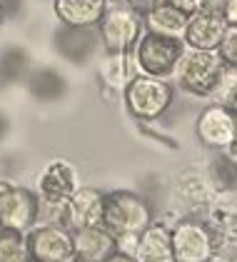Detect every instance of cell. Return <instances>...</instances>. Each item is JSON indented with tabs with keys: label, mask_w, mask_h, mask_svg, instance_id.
Listing matches in <instances>:
<instances>
[{
	"label": "cell",
	"mask_w": 237,
	"mask_h": 262,
	"mask_svg": "<svg viewBox=\"0 0 237 262\" xmlns=\"http://www.w3.org/2000/svg\"><path fill=\"white\" fill-rule=\"evenodd\" d=\"M230 68L222 62L218 50H190L180 55L173 80H178L182 90L198 98H220L225 82L230 80Z\"/></svg>",
	"instance_id": "1"
},
{
	"label": "cell",
	"mask_w": 237,
	"mask_h": 262,
	"mask_svg": "<svg viewBox=\"0 0 237 262\" xmlns=\"http://www.w3.org/2000/svg\"><path fill=\"white\" fill-rule=\"evenodd\" d=\"M185 53V42L178 38H165L158 33L142 30L130 50V65L138 75H150L160 80H173L180 55Z\"/></svg>",
	"instance_id": "2"
},
{
	"label": "cell",
	"mask_w": 237,
	"mask_h": 262,
	"mask_svg": "<svg viewBox=\"0 0 237 262\" xmlns=\"http://www.w3.org/2000/svg\"><path fill=\"white\" fill-rule=\"evenodd\" d=\"M153 222V207L142 195L133 190H113L105 192V212L102 227L118 237H138Z\"/></svg>",
	"instance_id": "3"
},
{
	"label": "cell",
	"mask_w": 237,
	"mask_h": 262,
	"mask_svg": "<svg viewBox=\"0 0 237 262\" xmlns=\"http://www.w3.org/2000/svg\"><path fill=\"white\" fill-rule=\"evenodd\" d=\"M122 100L127 113L142 122L160 120L173 105V85L150 75H133L122 88Z\"/></svg>",
	"instance_id": "4"
},
{
	"label": "cell",
	"mask_w": 237,
	"mask_h": 262,
	"mask_svg": "<svg viewBox=\"0 0 237 262\" xmlns=\"http://www.w3.org/2000/svg\"><path fill=\"white\" fill-rule=\"evenodd\" d=\"M175 262H215L220 250L218 232L210 222L182 217L170 227Z\"/></svg>",
	"instance_id": "5"
},
{
	"label": "cell",
	"mask_w": 237,
	"mask_h": 262,
	"mask_svg": "<svg viewBox=\"0 0 237 262\" xmlns=\"http://www.w3.org/2000/svg\"><path fill=\"white\" fill-rule=\"evenodd\" d=\"M98 30L105 53L130 55L133 45L142 33V15L130 5H107L102 20L98 23Z\"/></svg>",
	"instance_id": "6"
},
{
	"label": "cell",
	"mask_w": 237,
	"mask_h": 262,
	"mask_svg": "<svg viewBox=\"0 0 237 262\" xmlns=\"http://www.w3.org/2000/svg\"><path fill=\"white\" fill-rule=\"evenodd\" d=\"M38 212L40 200L35 190L10 182L0 192V227L18 230L23 235H28L38 225Z\"/></svg>",
	"instance_id": "7"
},
{
	"label": "cell",
	"mask_w": 237,
	"mask_h": 262,
	"mask_svg": "<svg viewBox=\"0 0 237 262\" xmlns=\"http://www.w3.org/2000/svg\"><path fill=\"white\" fill-rule=\"evenodd\" d=\"M195 133H198V140L205 147L218 150V152L232 150L237 142L235 120H232L230 110L225 107V102H210L200 113L198 122H195Z\"/></svg>",
	"instance_id": "8"
},
{
	"label": "cell",
	"mask_w": 237,
	"mask_h": 262,
	"mask_svg": "<svg viewBox=\"0 0 237 262\" xmlns=\"http://www.w3.org/2000/svg\"><path fill=\"white\" fill-rule=\"evenodd\" d=\"M25 237L33 262H65L73 257V232L65 225H35Z\"/></svg>",
	"instance_id": "9"
},
{
	"label": "cell",
	"mask_w": 237,
	"mask_h": 262,
	"mask_svg": "<svg viewBox=\"0 0 237 262\" xmlns=\"http://www.w3.org/2000/svg\"><path fill=\"white\" fill-rule=\"evenodd\" d=\"M102 212H105V192L93 185H80L62 205V225L70 232L80 227L102 225Z\"/></svg>",
	"instance_id": "10"
},
{
	"label": "cell",
	"mask_w": 237,
	"mask_h": 262,
	"mask_svg": "<svg viewBox=\"0 0 237 262\" xmlns=\"http://www.w3.org/2000/svg\"><path fill=\"white\" fill-rule=\"evenodd\" d=\"M80 187L78 170L68 160H50L38 175V195L45 205H65L68 198Z\"/></svg>",
	"instance_id": "11"
},
{
	"label": "cell",
	"mask_w": 237,
	"mask_h": 262,
	"mask_svg": "<svg viewBox=\"0 0 237 262\" xmlns=\"http://www.w3.org/2000/svg\"><path fill=\"white\" fill-rule=\"evenodd\" d=\"M225 28H227V23L222 18L198 10V13H192L187 18V28H185L182 42L190 50H218Z\"/></svg>",
	"instance_id": "12"
},
{
	"label": "cell",
	"mask_w": 237,
	"mask_h": 262,
	"mask_svg": "<svg viewBox=\"0 0 237 262\" xmlns=\"http://www.w3.org/2000/svg\"><path fill=\"white\" fill-rule=\"evenodd\" d=\"M115 250H118V242L102 225L73 230V255L75 257H82L88 262H105Z\"/></svg>",
	"instance_id": "13"
},
{
	"label": "cell",
	"mask_w": 237,
	"mask_h": 262,
	"mask_svg": "<svg viewBox=\"0 0 237 262\" xmlns=\"http://www.w3.org/2000/svg\"><path fill=\"white\" fill-rule=\"evenodd\" d=\"M133 257L138 262H175L173 255V237L165 222H150L138 237Z\"/></svg>",
	"instance_id": "14"
},
{
	"label": "cell",
	"mask_w": 237,
	"mask_h": 262,
	"mask_svg": "<svg viewBox=\"0 0 237 262\" xmlns=\"http://www.w3.org/2000/svg\"><path fill=\"white\" fill-rule=\"evenodd\" d=\"M53 10L65 28H98L107 0H53Z\"/></svg>",
	"instance_id": "15"
},
{
	"label": "cell",
	"mask_w": 237,
	"mask_h": 262,
	"mask_svg": "<svg viewBox=\"0 0 237 262\" xmlns=\"http://www.w3.org/2000/svg\"><path fill=\"white\" fill-rule=\"evenodd\" d=\"M187 18L180 8H175L173 3H160L153 10H147L142 15V30H150V33H158L165 38H178L182 40L185 35V28H187Z\"/></svg>",
	"instance_id": "16"
},
{
	"label": "cell",
	"mask_w": 237,
	"mask_h": 262,
	"mask_svg": "<svg viewBox=\"0 0 237 262\" xmlns=\"http://www.w3.org/2000/svg\"><path fill=\"white\" fill-rule=\"evenodd\" d=\"M0 262H33L28 250V237L23 232L0 227Z\"/></svg>",
	"instance_id": "17"
},
{
	"label": "cell",
	"mask_w": 237,
	"mask_h": 262,
	"mask_svg": "<svg viewBox=\"0 0 237 262\" xmlns=\"http://www.w3.org/2000/svg\"><path fill=\"white\" fill-rule=\"evenodd\" d=\"M125 58L127 55H118V53H107V58L100 65V75L102 80L113 88H125V82L130 80L127 78V65H125Z\"/></svg>",
	"instance_id": "18"
},
{
	"label": "cell",
	"mask_w": 237,
	"mask_h": 262,
	"mask_svg": "<svg viewBox=\"0 0 237 262\" xmlns=\"http://www.w3.org/2000/svg\"><path fill=\"white\" fill-rule=\"evenodd\" d=\"M178 187H180V192H182V198L187 202H195V205L207 202V182H205V178L185 175V178H180Z\"/></svg>",
	"instance_id": "19"
},
{
	"label": "cell",
	"mask_w": 237,
	"mask_h": 262,
	"mask_svg": "<svg viewBox=\"0 0 237 262\" xmlns=\"http://www.w3.org/2000/svg\"><path fill=\"white\" fill-rule=\"evenodd\" d=\"M218 55L222 62L237 73V25H227L222 33V40L218 45Z\"/></svg>",
	"instance_id": "20"
},
{
	"label": "cell",
	"mask_w": 237,
	"mask_h": 262,
	"mask_svg": "<svg viewBox=\"0 0 237 262\" xmlns=\"http://www.w3.org/2000/svg\"><path fill=\"white\" fill-rule=\"evenodd\" d=\"M218 102H225V107L230 110V115H232V120H235V127H237V82L222 95V100H218ZM230 152H237V142H235V147L230 150Z\"/></svg>",
	"instance_id": "21"
},
{
	"label": "cell",
	"mask_w": 237,
	"mask_h": 262,
	"mask_svg": "<svg viewBox=\"0 0 237 262\" xmlns=\"http://www.w3.org/2000/svg\"><path fill=\"white\" fill-rule=\"evenodd\" d=\"M227 3H230V0H200V10L222 18V13H225V5H227Z\"/></svg>",
	"instance_id": "22"
},
{
	"label": "cell",
	"mask_w": 237,
	"mask_h": 262,
	"mask_svg": "<svg viewBox=\"0 0 237 262\" xmlns=\"http://www.w3.org/2000/svg\"><path fill=\"white\" fill-rule=\"evenodd\" d=\"M167 3H173L175 8H180L185 15H192V13L200 10V0H167Z\"/></svg>",
	"instance_id": "23"
},
{
	"label": "cell",
	"mask_w": 237,
	"mask_h": 262,
	"mask_svg": "<svg viewBox=\"0 0 237 262\" xmlns=\"http://www.w3.org/2000/svg\"><path fill=\"white\" fill-rule=\"evenodd\" d=\"M160 3H165V0H130L127 5L133 8V10H138L140 15H145L147 10H153L155 5H160Z\"/></svg>",
	"instance_id": "24"
},
{
	"label": "cell",
	"mask_w": 237,
	"mask_h": 262,
	"mask_svg": "<svg viewBox=\"0 0 237 262\" xmlns=\"http://www.w3.org/2000/svg\"><path fill=\"white\" fill-rule=\"evenodd\" d=\"M222 20L227 23V25H237V0H230V3L225 5Z\"/></svg>",
	"instance_id": "25"
},
{
	"label": "cell",
	"mask_w": 237,
	"mask_h": 262,
	"mask_svg": "<svg viewBox=\"0 0 237 262\" xmlns=\"http://www.w3.org/2000/svg\"><path fill=\"white\" fill-rule=\"evenodd\" d=\"M0 8H3V13H5V18H8V15H13L20 8V0H0Z\"/></svg>",
	"instance_id": "26"
},
{
	"label": "cell",
	"mask_w": 237,
	"mask_h": 262,
	"mask_svg": "<svg viewBox=\"0 0 237 262\" xmlns=\"http://www.w3.org/2000/svg\"><path fill=\"white\" fill-rule=\"evenodd\" d=\"M105 262H138V260H135L133 255H127V252H120V250H115V252H113V255H110Z\"/></svg>",
	"instance_id": "27"
},
{
	"label": "cell",
	"mask_w": 237,
	"mask_h": 262,
	"mask_svg": "<svg viewBox=\"0 0 237 262\" xmlns=\"http://www.w3.org/2000/svg\"><path fill=\"white\" fill-rule=\"evenodd\" d=\"M130 0H107V5H127Z\"/></svg>",
	"instance_id": "28"
},
{
	"label": "cell",
	"mask_w": 237,
	"mask_h": 262,
	"mask_svg": "<svg viewBox=\"0 0 237 262\" xmlns=\"http://www.w3.org/2000/svg\"><path fill=\"white\" fill-rule=\"evenodd\" d=\"M65 262H88V260H82V257H75V255H73L70 260H65Z\"/></svg>",
	"instance_id": "29"
},
{
	"label": "cell",
	"mask_w": 237,
	"mask_h": 262,
	"mask_svg": "<svg viewBox=\"0 0 237 262\" xmlns=\"http://www.w3.org/2000/svg\"><path fill=\"white\" fill-rule=\"evenodd\" d=\"M3 20H5V13H3V8H0V25H3Z\"/></svg>",
	"instance_id": "30"
},
{
	"label": "cell",
	"mask_w": 237,
	"mask_h": 262,
	"mask_svg": "<svg viewBox=\"0 0 237 262\" xmlns=\"http://www.w3.org/2000/svg\"><path fill=\"white\" fill-rule=\"evenodd\" d=\"M227 262H237V255H235V257H232V260H227Z\"/></svg>",
	"instance_id": "31"
}]
</instances>
